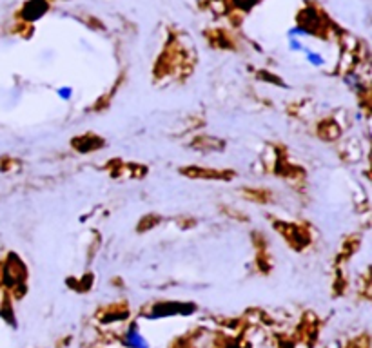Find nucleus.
Segmentation results:
<instances>
[{
  "label": "nucleus",
  "instance_id": "f257e3e1",
  "mask_svg": "<svg viewBox=\"0 0 372 348\" xmlns=\"http://www.w3.org/2000/svg\"><path fill=\"white\" fill-rule=\"evenodd\" d=\"M124 341H125V345H127L129 348H147V341H145V338L142 336V334L136 330V327H131L127 330V334H125V338H124Z\"/></svg>",
  "mask_w": 372,
  "mask_h": 348
},
{
  "label": "nucleus",
  "instance_id": "f03ea898",
  "mask_svg": "<svg viewBox=\"0 0 372 348\" xmlns=\"http://www.w3.org/2000/svg\"><path fill=\"white\" fill-rule=\"evenodd\" d=\"M305 53V57H307V62L310 63V65H314V67H323L325 63H327V60H325L323 55L316 53V51H303Z\"/></svg>",
  "mask_w": 372,
  "mask_h": 348
},
{
  "label": "nucleus",
  "instance_id": "7ed1b4c3",
  "mask_svg": "<svg viewBox=\"0 0 372 348\" xmlns=\"http://www.w3.org/2000/svg\"><path fill=\"white\" fill-rule=\"evenodd\" d=\"M73 95H74V91H73V87H69V85H62V87L57 89V96H59L62 102H69L71 98H73Z\"/></svg>",
  "mask_w": 372,
  "mask_h": 348
}]
</instances>
